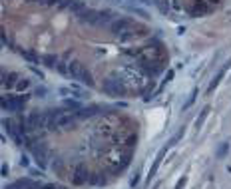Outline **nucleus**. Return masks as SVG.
<instances>
[{
  "mask_svg": "<svg viewBox=\"0 0 231 189\" xmlns=\"http://www.w3.org/2000/svg\"><path fill=\"white\" fill-rule=\"evenodd\" d=\"M195 96H197V90H193V94H191V98L187 100V104H185V108H189L191 104H193V100H195Z\"/></svg>",
  "mask_w": 231,
  "mask_h": 189,
  "instance_id": "nucleus-7",
  "label": "nucleus"
},
{
  "mask_svg": "<svg viewBox=\"0 0 231 189\" xmlns=\"http://www.w3.org/2000/svg\"><path fill=\"white\" fill-rule=\"evenodd\" d=\"M165 153H167V147H164V149H161V151L157 153V157L154 159V163H152V169H150V175H147V183H150V181L154 179V175L157 173V167H159V163H161V159H164Z\"/></svg>",
  "mask_w": 231,
  "mask_h": 189,
  "instance_id": "nucleus-2",
  "label": "nucleus"
},
{
  "mask_svg": "<svg viewBox=\"0 0 231 189\" xmlns=\"http://www.w3.org/2000/svg\"><path fill=\"white\" fill-rule=\"evenodd\" d=\"M136 24H133V20H130V18H118V20H114V22L108 26L114 34H121L126 32V30H130V28H133Z\"/></svg>",
  "mask_w": 231,
  "mask_h": 189,
  "instance_id": "nucleus-1",
  "label": "nucleus"
},
{
  "mask_svg": "<svg viewBox=\"0 0 231 189\" xmlns=\"http://www.w3.org/2000/svg\"><path fill=\"white\" fill-rule=\"evenodd\" d=\"M227 149H229V144H223L219 147V151H217V157H223L225 155V151H227Z\"/></svg>",
  "mask_w": 231,
  "mask_h": 189,
  "instance_id": "nucleus-6",
  "label": "nucleus"
},
{
  "mask_svg": "<svg viewBox=\"0 0 231 189\" xmlns=\"http://www.w3.org/2000/svg\"><path fill=\"white\" fill-rule=\"evenodd\" d=\"M24 102H26V98H18V100H4V102H2V108H4V110H14V108L24 106Z\"/></svg>",
  "mask_w": 231,
  "mask_h": 189,
  "instance_id": "nucleus-4",
  "label": "nucleus"
},
{
  "mask_svg": "<svg viewBox=\"0 0 231 189\" xmlns=\"http://www.w3.org/2000/svg\"><path fill=\"white\" fill-rule=\"evenodd\" d=\"M229 64H225V66L221 68L219 70V74H217V76H215V80H211V84H209V88H207V92H213V90L217 88V86H219V82L221 80H223V76H225V72H227V70H229Z\"/></svg>",
  "mask_w": 231,
  "mask_h": 189,
  "instance_id": "nucleus-3",
  "label": "nucleus"
},
{
  "mask_svg": "<svg viewBox=\"0 0 231 189\" xmlns=\"http://www.w3.org/2000/svg\"><path fill=\"white\" fill-rule=\"evenodd\" d=\"M207 116H209V106H205V108L201 110V113H199L197 122H195V127H197V130H201V125L205 123V120H207Z\"/></svg>",
  "mask_w": 231,
  "mask_h": 189,
  "instance_id": "nucleus-5",
  "label": "nucleus"
},
{
  "mask_svg": "<svg viewBox=\"0 0 231 189\" xmlns=\"http://www.w3.org/2000/svg\"><path fill=\"white\" fill-rule=\"evenodd\" d=\"M183 183H185V177H183L181 181H179V183H177V187H176V189H181V187H183Z\"/></svg>",
  "mask_w": 231,
  "mask_h": 189,
  "instance_id": "nucleus-8",
  "label": "nucleus"
}]
</instances>
